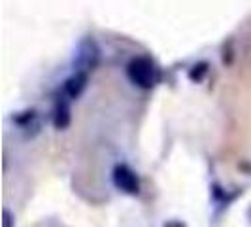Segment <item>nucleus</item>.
<instances>
[{
	"instance_id": "1",
	"label": "nucleus",
	"mask_w": 251,
	"mask_h": 227,
	"mask_svg": "<svg viewBox=\"0 0 251 227\" xmlns=\"http://www.w3.org/2000/svg\"><path fill=\"white\" fill-rule=\"evenodd\" d=\"M126 78L132 85L140 89H151L159 82V70L148 57H134L126 64Z\"/></svg>"
},
{
	"instance_id": "2",
	"label": "nucleus",
	"mask_w": 251,
	"mask_h": 227,
	"mask_svg": "<svg viewBox=\"0 0 251 227\" xmlns=\"http://www.w3.org/2000/svg\"><path fill=\"white\" fill-rule=\"evenodd\" d=\"M100 63V48L93 36H85L79 40L72 55V68L74 72H93Z\"/></svg>"
},
{
	"instance_id": "3",
	"label": "nucleus",
	"mask_w": 251,
	"mask_h": 227,
	"mask_svg": "<svg viewBox=\"0 0 251 227\" xmlns=\"http://www.w3.org/2000/svg\"><path fill=\"white\" fill-rule=\"evenodd\" d=\"M112 182L115 189H119L125 195H138L140 193V178L128 165H115L112 170Z\"/></svg>"
},
{
	"instance_id": "4",
	"label": "nucleus",
	"mask_w": 251,
	"mask_h": 227,
	"mask_svg": "<svg viewBox=\"0 0 251 227\" xmlns=\"http://www.w3.org/2000/svg\"><path fill=\"white\" fill-rule=\"evenodd\" d=\"M87 84L89 74H85V72H74L70 78H66V82H64L63 85V95L68 101H77L83 95V91L87 89Z\"/></svg>"
},
{
	"instance_id": "5",
	"label": "nucleus",
	"mask_w": 251,
	"mask_h": 227,
	"mask_svg": "<svg viewBox=\"0 0 251 227\" xmlns=\"http://www.w3.org/2000/svg\"><path fill=\"white\" fill-rule=\"evenodd\" d=\"M13 123L25 133V137H30V139L36 137L40 133V127H42V121L38 117L36 110H26L19 115H13Z\"/></svg>"
},
{
	"instance_id": "6",
	"label": "nucleus",
	"mask_w": 251,
	"mask_h": 227,
	"mask_svg": "<svg viewBox=\"0 0 251 227\" xmlns=\"http://www.w3.org/2000/svg\"><path fill=\"white\" fill-rule=\"evenodd\" d=\"M51 121H53V127H55L57 131H64L66 127L70 125L72 115H70L68 99H66L64 95L55 101V108H53V117H51Z\"/></svg>"
},
{
	"instance_id": "7",
	"label": "nucleus",
	"mask_w": 251,
	"mask_h": 227,
	"mask_svg": "<svg viewBox=\"0 0 251 227\" xmlns=\"http://www.w3.org/2000/svg\"><path fill=\"white\" fill-rule=\"evenodd\" d=\"M208 70H210V64L206 63V61L195 64V66L189 70V80L195 82V84H201L202 80H204V76L208 74Z\"/></svg>"
},
{
	"instance_id": "8",
	"label": "nucleus",
	"mask_w": 251,
	"mask_h": 227,
	"mask_svg": "<svg viewBox=\"0 0 251 227\" xmlns=\"http://www.w3.org/2000/svg\"><path fill=\"white\" fill-rule=\"evenodd\" d=\"M2 227H15V216L10 208L2 210Z\"/></svg>"
},
{
	"instance_id": "9",
	"label": "nucleus",
	"mask_w": 251,
	"mask_h": 227,
	"mask_svg": "<svg viewBox=\"0 0 251 227\" xmlns=\"http://www.w3.org/2000/svg\"><path fill=\"white\" fill-rule=\"evenodd\" d=\"M163 227H187V226H185V222L172 218V220H166V222L163 224Z\"/></svg>"
},
{
	"instance_id": "10",
	"label": "nucleus",
	"mask_w": 251,
	"mask_h": 227,
	"mask_svg": "<svg viewBox=\"0 0 251 227\" xmlns=\"http://www.w3.org/2000/svg\"><path fill=\"white\" fill-rule=\"evenodd\" d=\"M248 220H250V226H251V206L248 208Z\"/></svg>"
}]
</instances>
